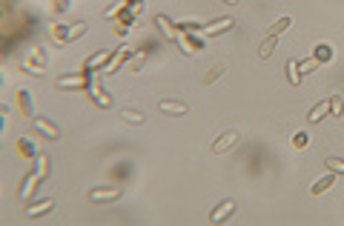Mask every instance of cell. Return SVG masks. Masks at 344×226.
I'll return each mask as SVG.
<instances>
[{
	"instance_id": "cell-4",
	"label": "cell",
	"mask_w": 344,
	"mask_h": 226,
	"mask_svg": "<svg viewBox=\"0 0 344 226\" xmlns=\"http://www.w3.org/2000/svg\"><path fill=\"white\" fill-rule=\"evenodd\" d=\"M235 26V20H229V18H221L215 20V23H210V26H201V35H221V32H227V29Z\"/></svg>"
},
{
	"instance_id": "cell-3",
	"label": "cell",
	"mask_w": 344,
	"mask_h": 226,
	"mask_svg": "<svg viewBox=\"0 0 344 226\" xmlns=\"http://www.w3.org/2000/svg\"><path fill=\"white\" fill-rule=\"evenodd\" d=\"M232 212H235V200H221L218 206L210 212V223H221V220L227 215H232Z\"/></svg>"
},
{
	"instance_id": "cell-20",
	"label": "cell",
	"mask_w": 344,
	"mask_h": 226,
	"mask_svg": "<svg viewBox=\"0 0 344 226\" xmlns=\"http://www.w3.org/2000/svg\"><path fill=\"white\" fill-rule=\"evenodd\" d=\"M121 118H124L126 123H135V126H141V123L146 121L141 112H132V109H124V112H121Z\"/></svg>"
},
{
	"instance_id": "cell-1",
	"label": "cell",
	"mask_w": 344,
	"mask_h": 226,
	"mask_svg": "<svg viewBox=\"0 0 344 226\" xmlns=\"http://www.w3.org/2000/svg\"><path fill=\"white\" fill-rule=\"evenodd\" d=\"M235 143H238V135H235V132H224V135H221V138L210 146V152H212V155H224V152H227V149H232Z\"/></svg>"
},
{
	"instance_id": "cell-21",
	"label": "cell",
	"mask_w": 344,
	"mask_h": 226,
	"mask_svg": "<svg viewBox=\"0 0 344 226\" xmlns=\"http://www.w3.org/2000/svg\"><path fill=\"white\" fill-rule=\"evenodd\" d=\"M296 69H299V75H310L313 69H318V61H316V58H310V61H301V63H296Z\"/></svg>"
},
{
	"instance_id": "cell-11",
	"label": "cell",
	"mask_w": 344,
	"mask_h": 226,
	"mask_svg": "<svg viewBox=\"0 0 344 226\" xmlns=\"http://www.w3.org/2000/svg\"><path fill=\"white\" fill-rule=\"evenodd\" d=\"M52 206H55V200H52V198H46V200H40V203H35V206H29V209H26V217L43 215V212H49Z\"/></svg>"
},
{
	"instance_id": "cell-6",
	"label": "cell",
	"mask_w": 344,
	"mask_h": 226,
	"mask_svg": "<svg viewBox=\"0 0 344 226\" xmlns=\"http://www.w3.org/2000/svg\"><path fill=\"white\" fill-rule=\"evenodd\" d=\"M35 129L43 132V135H49V140H58V138H61V129H58L55 123L43 121V118H35Z\"/></svg>"
},
{
	"instance_id": "cell-13",
	"label": "cell",
	"mask_w": 344,
	"mask_h": 226,
	"mask_svg": "<svg viewBox=\"0 0 344 226\" xmlns=\"http://www.w3.org/2000/svg\"><path fill=\"white\" fill-rule=\"evenodd\" d=\"M290 23H292V20L287 18V15H284V18H278V20L273 23V26L267 29V35H275V37H278L281 32H287V29H290Z\"/></svg>"
},
{
	"instance_id": "cell-2",
	"label": "cell",
	"mask_w": 344,
	"mask_h": 226,
	"mask_svg": "<svg viewBox=\"0 0 344 226\" xmlns=\"http://www.w3.org/2000/svg\"><path fill=\"white\" fill-rule=\"evenodd\" d=\"M121 195V189L118 186H101V189H92L86 195V200H92V203H104V200H115Z\"/></svg>"
},
{
	"instance_id": "cell-12",
	"label": "cell",
	"mask_w": 344,
	"mask_h": 226,
	"mask_svg": "<svg viewBox=\"0 0 344 226\" xmlns=\"http://www.w3.org/2000/svg\"><path fill=\"white\" fill-rule=\"evenodd\" d=\"M58 86H86V75L78 72V75H72V78H58Z\"/></svg>"
},
{
	"instance_id": "cell-9",
	"label": "cell",
	"mask_w": 344,
	"mask_h": 226,
	"mask_svg": "<svg viewBox=\"0 0 344 226\" xmlns=\"http://www.w3.org/2000/svg\"><path fill=\"white\" fill-rule=\"evenodd\" d=\"M40 175H43V172L37 169V172H32V175H29V178H26V181H23V186H20V189H18V198H20V200L32 195V189H35V186H37L35 181H37V178H40Z\"/></svg>"
},
{
	"instance_id": "cell-17",
	"label": "cell",
	"mask_w": 344,
	"mask_h": 226,
	"mask_svg": "<svg viewBox=\"0 0 344 226\" xmlns=\"http://www.w3.org/2000/svg\"><path fill=\"white\" fill-rule=\"evenodd\" d=\"M324 166H327V172H333V175H344V160H341V157H327Z\"/></svg>"
},
{
	"instance_id": "cell-14",
	"label": "cell",
	"mask_w": 344,
	"mask_h": 226,
	"mask_svg": "<svg viewBox=\"0 0 344 226\" xmlns=\"http://www.w3.org/2000/svg\"><path fill=\"white\" fill-rule=\"evenodd\" d=\"M275 40H278V37H275V35H267V37H264V43H261V49H258V58H261V61H267V58L273 54V46H275Z\"/></svg>"
},
{
	"instance_id": "cell-10",
	"label": "cell",
	"mask_w": 344,
	"mask_h": 226,
	"mask_svg": "<svg viewBox=\"0 0 344 226\" xmlns=\"http://www.w3.org/2000/svg\"><path fill=\"white\" fill-rule=\"evenodd\" d=\"M83 32H86V23H83V20H80V23H75L72 29H58V35H61L63 40H75V37H80Z\"/></svg>"
},
{
	"instance_id": "cell-22",
	"label": "cell",
	"mask_w": 344,
	"mask_h": 226,
	"mask_svg": "<svg viewBox=\"0 0 344 226\" xmlns=\"http://www.w3.org/2000/svg\"><path fill=\"white\" fill-rule=\"evenodd\" d=\"M310 143V135L307 132H296V135H292V146L296 149H304Z\"/></svg>"
},
{
	"instance_id": "cell-7",
	"label": "cell",
	"mask_w": 344,
	"mask_h": 226,
	"mask_svg": "<svg viewBox=\"0 0 344 226\" xmlns=\"http://www.w3.org/2000/svg\"><path fill=\"white\" fill-rule=\"evenodd\" d=\"M158 109L164 115H186V103H181V100H161Z\"/></svg>"
},
{
	"instance_id": "cell-18",
	"label": "cell",
	"mask_w": 344,
	"mask_h": 226,
	"mask_svg": "<svg viewBox=\"0 0 344 226\" xmlns=\"http://www.w3.org/2000/svg\"><path fill=\"white\" fill-rule=\"evenodd\" d=\"M112 54H115V52H97L95 58H89V61H86V66H89V69H97V66H104V63L109 61Z\"/></svg>"
},
{
	"instance_id": "cell-25",
	"label": "cell",
	"mask_w": 344,
	"mask_h": 226,
	"mask_svg": "<svg viewBox=\"0 0 344 226\" xmlns=\"http://www.w3.org/2000/svg\"><path fill=\"white\" fill-rule=\"evenodd\" d=\"M92 95L97 97V103H101V106H109V97H106V95H104V89L95 86V83H92Z\"/></svg>"
},
{
	"instance_id": "cell-16",
	"label": "cell",
	"mask_w": 344,
	"mask_h": 226,
	"mask_svg": "<svg viewBox=\"0 0 344 226\" xmlns=\"http://www.w3.org/2000/svg\"><path fill=\"white\" fill-rule=\"evenodd\" d=\"M318 63H327L330 58H333V49H330V43H318L316 46V54H313Z\"/></svg>"
},
{
	"instance_id": "cell-19",
	"label": "cell",
	"mask_w": 344,
	"mask_h": 226,
	"mask_svg": "<svg viewBox=\"0 0 344 226\" xmlns=\"http://www.w3.org/2000/svg\"><path fill=\"white\" fill-rule=\"evenodd\" d=\"M18 100H20V109L29 115V118H35V106H32V97L26 92H18Z\"/></svg>"
},
{
	"instance_id": "cell-8",
	"label": "cell",
	"mask_w": 344,
	"mask_h": 226,
	"mask_svg": "<svg viewBox=\"0 0 344 226\" xmlns=\"http://www.w3.org/2000/svg\"><path fill=\"white\" fill-rule=\"evenodd\" d=\"M327 115H330V97H327V100H321V103H316V106H313V112L307 115V121H310V123H318L321 118H327Z\"/></svg>"
},
{
	"instance_id": "cell-27",
	"label": "cell",
	"mask_w": 344,
	"mask_h": 226,
	"mask_svg": "<svg viewBox=\"0 0 344 226\" xmlns=\"http://www.w3.org/2000/svg\"><path fill=\"white\" fill-rule=\"evenodd\" d=\"M221 3H227V6H235V3H238V0H221Z\"/></svg>"
},
{
	"instance_id": "cell-23",
	"label": "cell",
	"mask_w": 344,
	"mask_h": 226,
	"mask_svg": "<svg viewBox=\"0 0 344 226\" xmlns=\"http://www.w3.org/2000/svg\"><path fill=\"white\" fill-rule=\"evenodd\" d=\"M330 115H333V118H341V95L330 97Z\"/></svg>"
},
{
	"instance_id": "cell-5",
	"label": "cell",
	"mask_w": 344,
	"mask_h": 226,
	"mask_svg": "<svg viewBox=\"0 0 344 226\" xmlns=\"http://www.w3.org/2000/svg\"><path fill=\"white\" fill-rule=\"evenodd\" d=\"M333 183H335V175H333V172L321 175V178H318V181L310 186V195H321V192H327L330 186H333Z\"/></svg>"
},
{
	"instance_id": "cell-26",
	"label": "cell",
	"mask_w": 344,
	"mask_h": 226,
	"mask_svg": "<svg viewBox=\"0 0 344 226\" xmlns=\"http://www.w3.org/2000/svg\"><path fill=\"white\" fill-rule=\"evenodd\" d=\"M141 63H143V54H135L132 61L126 63V69H132V72H138V69H141Z\"/></svg>"
},
{
	"instance_id": "cell-24",
	"label": "cell",
	"mask_w": 344,
	"mask_h": 226,
	"mask_svg": "<svg viewBox=\"0 0 344 226\" xmlns=\"http://www.w3.org/2000/svg\"><path fill=\"white\" fill-rule=\"evenodd\" d=\"M287 75H290V83H292V86H299L301 75L296 72V61H290V63H287Z\"/></svg>"
},
{
	"instance_id": "cell-15",
	"label": "cell",
	"mask_w": 344,
	"mask_h": 226,
	"mask_svg": "<svg viewBox=\"0 0 344 226\" xmlns=\"http://www.w3.org/2000/svg\"><path fill=\"white\" fill-rule=\"evenodd\" d=\"M224 72H227V66H224V63H215V66H212V72H210V75H204V78H201V83H204V86H210L212 80H218L221 75H224Z\"/></svg>"
}]
</instances>
